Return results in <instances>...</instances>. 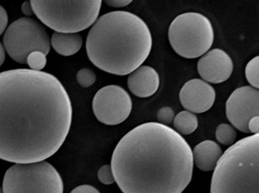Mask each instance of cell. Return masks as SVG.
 <instances>
[{
  "mask_svg": "<svg viewBox=\"0 0 259 193\" xmlns=\"http://www.w3.org/2000/svg\"><path fill=\"white\" fill-rule=\"evenodd\" d=\"M133 2L131 0H106L105 3L112 8H123Z\"/></svg>",
  "mask_w": 259,
  "mask_h": 193,
  "instance_id": "cell-25",
  "label": "cell"
},
{
  "mask_svg": "<svg viewBox=\"0 0 259 193\" xmlns=\"http://www.w3.org/2000/svg\"><path fill=\"white\" fill-rule=\"evenodd\" d=\"M226 115L237 130L249 133L248 122L259 116V90L249 86L235 90L226 102Z\"/></svg>",
  "mask_w": 259,
  "mask_h": 193,
  "instance_id": "cell-10",
  "label": "cell"
},
{
  "mask_svg": "<svg viewBox=\"0 0 259 193\" xmlns=\"http://www.w3.org/2000/svg\"><path fill=\"white\" fill-rule=\"evenodd\" d=\"M82 38L78 33L53 34L51 43L55 52L63 56L75 54L82 46Z\"/></svg>",
  "mask_w": 259,
  "mask_h": 193,
  "instance_id": "cell-15",
  "label": "cell"
},
{
  "mask_svg": "<svg viewBox=\"0 0 259 193\" xmlns=\"http://www.w3.org/2000/svg\"><path fill=\"white\" fill-rule=\"evenodd\" d=\"M3 193H63L60 174L50 163H16L8 169Z\"/></svg>",
  "mask_w": 259,
  "mask_h": 193,
  "instance_id": "cell-7",
  "label": "cell"
},
{
  "mask_svg": "<svg viewBox=\"0 0 259 193\" xmlns=\"http://www.w3.org/2000/svg\"><path fill=\"white\" fill-rule=\"evenodd\" d=\"M168 38L171 47L180 56L196 58L211 48L213 28L211 21L203 15L184 13L176 17L169 25Z\"/></svg>",
  "mask_w": 259,
  "mask_h": 193,
  "instance_id": "cell-6",
  "label": "cell"
},
{
  "mask_svg": "<svg viewBox=\"0 0 259 193\" xmlns=\"http://www.w3.org/2000/svg\"><path fill=\"white\" fill-rule=\"evenodd\" d=\"M70 193H101L94 186L89 185V184H83L76 186Z\"/></svg>",
  "mask_w": 259,
  "mask_h": 193,
  "instance_id": "cell-24",
  "label": "cell"
},
{
  "mask_svg": "<svg viewBox=\"0 0 259 193\" xmlns=\"http://www.w3.org/2000/svg\"><path fill=\"white\" fill-rule=\"evenodd\" d=\"M160 86V76L156 70L142 66L130 74L128 87L136 96L146 98L156 93Z\"/></svg>",
  "mask_w": 259,
  "mask_h": 193,
  "instance_id": "cell-13",
  "label": "cell"
},
{
  "mask_svg": "<svg viewBox=\"0 0 259 193\" xmlns=\"http://www.w3.org/2000/svg\"><path fill=\"white\" fill-rule=\"evenodd\" d=\"M22 11L23 14L26 16H31L35 14L33 10L32 6H31V1L25 2L22 4Z\"/></svg>",
  "mask_w": 259,
  "mask_h": 193,
  "instance_id": "cell-27",
  "label": "cell"
},
{
  "mask_svg": "<svg viewBox=\"0 0 259 193\" xmlns=\"http://www.w3.org/2000/svg\"><path fill=\"white\" fill-rule=\"evenodd\" d=\"M245 76L251 86L259 90V56L248 61L245 68Z\"/></svg>",
  "mask_w": 259,
  "mask_h": 193,
  "instance_id": "cell-18",
  "label": "cell"
},
{
  "mask_svg": "<svg viewBox=\"0 0 259 193\" xmlns=\"http://www.w3.org/2000/svg\"><path fill=\"white\" fill-rule=\"evenodd\" d=\"M8 25V15L7 12L1 6L0 8V33L1 35L6 32ZM8 29V28H7Z\"/></svg>",
  "mask_w": 259,
  "mask_h": 193,
  "instance_id": "cell-23",
  "label": "cell"
},
{
  "mask_svg": "<svg viewBox=\"0 0 259 193\" xmlns=\"http://www.w3.org/2000/svg\"><path fill=\"white\" fill-rule=\"evenodd\" d=\"M233 71L232 59L226 51H208L198 61L197 71L205 82L218 84L227 81Z\"/></svg>",
  "mask_w": 259,
  "mask_h": 193,
  "instance_id": "cell-12",
  "label": "cell"
},
{
  "mask_svg": "<svg viewBox=\"0 0 259 193\" xmlns=\"http://www.w3.org/2000/svg\"><path fill=\"white\" fill-rule=\"evenodd\" d=\"M3 45L12 60L27 65L29 55L40 51L48 55L51 40L46 28L33 18H22L13 22L4 33Z\"/></svg>",
  "mask_w": 259,
  "mask_h": 193,
  "instance_id": "cell-8",
  "label": "cell"
},
{
  "mask_svg": "<svg viewBox=\"0 0 259 193\" xmlns=\"http://www.w3.org/2000/svg\"><path fill=\"white\" fill-rule=\"evenodd\" d=\"M46 55L40 51H35L29 55L27 65L31 70L35 71H41L47 65Z\"/></svg>",
  "mask_w": 259,
  "mask_h": 193,
  "instance_id": "cell-19",
  "label": "cell"
},
{
  "mask_svg": "<svg viewBox=\"0 0 259 193\" xmlns=\"http://www.w3.org/2000/svg\"><path fill=\"white\" fill-rule=\"evenodd\" d=\"M0 96L2 160L37 163L58 151L71 128L73 107L57 78L26 69L2 72Z\"/></svg>",
  "mask_w": 259,
  "mask_h": 193,
  "instance_id": "cell-1",
  "label": "cell"
},
{
  "mask_svg": "<svg viewBox=\"0 0 259 193\" xmlns=\"http://www.w3.org/2000/svg\"><path fill=\"white\" fill-rule=\"evenodd\" d=\"M1 50H0V61H1V66L3 65L4 61L6 60V50L3 45V44H1Z\"/></svg>",
  "mask_w": 259,
  "mask_h": 193,
  "instance_id": "cell-28",
  "label": "cell"
},
{
  "mask_svg": "<svg viewBox=\"0 0 259 193\" xmlns=\"http://www.w3.org/2000/svg\"><path fill=\"white\" fill-rule=\"evenodd\" d=\"M223 154L220 146L212 141L201 142L195 146L193 152L195 164L203 171L214 170Z\"/></svg>",
  "mask_w": 259,
  "mask_h": 193,
  "instance_id": "cell-14",
  "label": "cell"
},
{
  "mask_svg": "<svg viewBox=\"0 0 259 193\" xmlns=\"http://www.w3.org/2000/svg\"><path fill=\"white\" fill-rule=\"evenodd\" d=\"M152 47L147 24L125 11L107 13L98 18L86 41L91 62L101 71L117 76L128 75L141 67Z\"/></svg>",
  "mask_w": 259,
  "mask_h": 193,
  "instance_id": "cell-3",
  "label": "cell"
},
{
  "mask_svg": "<svg viewBox=\"0 0 259 193\" xmlns=\"http://www.w3.org/2000/svg\"><path fill=\"white\" fill-rule=\"evenodd\" d=\"M249 133L259 134V116H254L250 119L248 124Z\"/></svg>",
  "mask_w": 259,
  "mask_h": 193,
  "instance_id": "cell-26",
  "label": "cell"
},
{
  "mask_svg": "<svg viewBox=\"0 0 259 193\" xmlns=\"http://www.w3.org/2000/svg\"><path fill=\"white\" fill-rule=\"evenodd\" d=\"M211 193H259V134L224 153L214 169Z\"/></svg>",
  "mask_w": 259,
  "mask_h": 193,
  "instance_id": "cell-4",
  "label": "cell"
},
{
  "mask_svg": "<svg viewBox=\"0 0 259 193\" xmlns=\"http://www.w3.org/2000/svg\"><path fill=\"white\" fill-rule=\"evenodd\" d=\"M215 137L219 143L226 146H232L237 138L235 129L230 124L223 123L216 129Z\"/></svg>",
  "mask_w": 259,
  "mask_h": 193,
  "instance_id": "cell-17",
  "label": "cell"
},
{
  "mask_svg": "<svg viewBox=\"0 0 259 193\" xmlns=\"http://www.w3.org/2000/svg\"><path fill=\"white\" fill-rule=\"evenodd\" d=\"M34 13L44 25L61 33H78L99 18L101 0H31Z\"/></svg>",
  "mask_w": 259,
  "mask_h": 193,
  "instance_id": "cell-5",
  "label": "cell"
},
{
  "mask_svg": "<svg viewBox=\"0 0 259 193\" xmlns=\"http://www.w3.org/2000/svg\"><path fill=\"white\" fill-rule=\"evenodd\" d=\"M174 126L178 133L184 135H190L197 128L198 119L193 112L183 111L175 116Z\"/></svg>",
  "mask_w": 259,
  "mask_h": 193,
  "instance_id": "cell-16",
  "label": "cell"
},
{
  "mask_svg": "<svg viewBox=\"0 0 259 193\" xmlns=\"http://www.w3.org/2000/svg\"><path fill=\"white\" fill-rule=\"evenodd\" d=\"M76 81L84 88L93 86L96 82L97 76L95 72L89 69H82L76 74Z\"/></svg>",
  "mask_w": 259,
  "mask_h": 193,
  "instance_id": "cell-20",
  "label": "cell"
},
{
  "mask_svg": "<svg viewBox=\"0 0 259 193\" xmlns=\"http://www.w3.org/2000/svg\"><path fill=\"white\" fill-rule=\"evenodd\" d=\"M175 116V112L174 110L169 107L162 108L157 113V118H158L159 123L164 125L172 122Z\"/></svg>",
  "mask_w": 259,
  "mask_h": 193,
  "instance_id": "cell-22",
  "label": "cell"
},
{
  "mask_svg": "<svg viewBox=\"0 0 259 193\" xmlns=\"http://www.w3.org/2000/svg\"><path fill=\"white\" fill-rule=\"evenodd\" d=\"M111 167L123 193H182L192 180L194 156L177 131L146 122L119 141Z\"/></svg>",
  "mask_w": 259,
  "mask_h": 193,
  "instance_id": "cell-2",
  "label": "cell"
},
{
  "mask_svg": "<svg viewBox=\"0 0 259 193\" xmlns=\"http://www.w3.org/2000/svg\"><path fill=\"white\" fill-rule=\"evenodd\" d=\"M213 87L201 79L187 82L180 92V100L187 111L193 113H203L211 109L215 100Z\"/></svg>",
  "mask_w": 259,
  "mask_h": 193,
  "instance_id": "cell-11",
  "label": "cell"
},
{
  "mask_svg": "<svg viewBox=\"0 0 259 193\" xmlns=\"http://www.w3.org/2000/svg\"><path fill=\"white\" fill-rule=\"evenodd\" d=\"M98 178L104 184H111L115 182L113 172H112L111 165H103L98 171Z\"/></svg>",
  "mask_w": 259,
  "mask_h": 193,
  "instance_id": "cell-21",
  "label": "cell"
},
{
  "mask_svg": "<svg viewBox=\"0 0 259 193\" xmlns=\"http://www.w3.org/2000/svg\"><path fill=\"white\" fill-rule=\"evenodd\" d=\"M132 109L131 96L124 89L116 85L100 89L93 100V111L98 120L109 126L125 121Z\"/></svg>",
  "mask_w": 259,
  "mask_h": 193,
  "instance_id": "cell-9",
  "label": "cell"
}]
</instances>
